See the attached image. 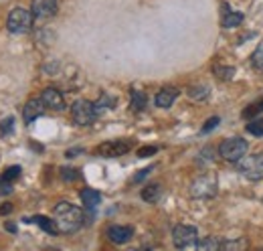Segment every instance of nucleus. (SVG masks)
Masks as SVG:
<instances>
[{
  "instance_id": "1",
  "label": "nucleus",
  "mask_w": 263,
  "mask_h": 251,
  "mask_svg": "<svg viewBox=\"0 0 263 251\" xmlns=\"http://www.w3.org/2000/svg\"><path fill=\"white\" fill-rule=\"evenodd\" d=\"M53 219L57 223V229H59V233H75V231H79L83 225H85V213L79 209V207H75V205H71V203H67V201H61L57 207H55V211H53Z\"/></svg>"
},
{
  "instance_id": "2",
  "label": "nucleus",
  "mask_w": 263,
  "mask_h": 251,
  "mask_svg": "<svg viewBox=\"0 0 263 251\" xmlns=\"http://www.w3.org/2000/svg\"><path fill=\"white\" fill-rule=\"evenodd\" d=\"M237 170L247 178V181H261L263 178V154L253 156H243L237 160Z\"/></svg>"
},
{
  "instance_id": "3",
  "label": "nucleus",
  "mask_w": 263,
  "mask_h": 251,
  "mask_svg": "<svg viewBox=\"0 0 263 251\" xmlns=\"http://www.w3.org/2000/svg\"><path fill=\"white\" fill-rule=\"evenodd\" d=\"M33 12L27 10V8H12L10 14H8V21H6V27L8 31L14 32V34H23V32H29L33 27Z\"/></svg>"
},
{
  "instance_id": "4",
  "label": "nucleus",
  "mask_w": 263,
  "mask_h": 251,
  "mask_svg": "<svg viewBox=\"0 0 263 251\" xmlns=\"http://www.w3.org/2000/svg\"><path fill=\"white\" fill-rule=\"evenodd\" d=\"M71 118L77 126H91L98 118L96 105L91 101H87V99H77L71 105Z\"/></svg>"
},
{
  "instance_id": "5",
  "label": "nucleus",
  "mask_w": 263,
  "mask_h": 251,
  "mask_svg": "<svg viewBox=\"0 0 263 251\" xmlns=\"http://www.w3.org/2000/svg\"><path fill=\"white\" fill-rule=\"evenodd\" d=\"M245 152H247V142L243 138H229L219 148V154L227 162H237L239 158L245 156Z\"/></svg>"
},
{
  "instance_id": "6",
  "label": "nucleus",
  "mask_w": 263,
  "mask_h": 251,
  "mask_svg": "<svg viewBox=\"0 0 263 251\" xmlns=\"http://www.w3.org/2000/svg\"><path fill=\"white\" fill-rule=\"evenodd\" d=\"M172 241L178 249H189L197 243V229L191 225H178L172 231Z\"/></svg>"
},
{
  "instance_id": "7",
  "label": "nucleus",
  "mask_w": 263,
  "mask_h": 251,
  "mask_svg": "<svg viewBox=\"0 0 263 251\" xmlns=\"http://www.w3.org/2000/svg\"><path fill=\"white\" fill-rule=\"evenodd\" d=\"M132 150V142L126 140H109V142H103L98 146V154L105 158H118L128 154Z\"/></svg>"
},
{
  "instance_id": "8",
  "label": "nucleus",
  "mask_w": 263,
  "mask_h": 251,
  "mask_svg": "<svg viewBox=\"0 0 263 251\" xmlns=\"http://www.w3.org/2000/svg\"><path fill=\"white\" fill-rule=\"evenodd\" d=\"M41 101H43V105L49 107V110H57V112L65 110L63 94H61L59 89H55V87H47V89L41 94Z\"/></svg>"
},
{
  "instance_id": "9",
  "label": "nucleus",
  "mask_w": 263,
  "mask_h": 251,
  "mask_svg": "<svg viewBox=\"0 0 263 251\" xmlns=\"http://www.w3.org/2000/svg\"><path fill=\"white\" fill-rule=\"evenodd\" d=\"M215 192H217V183H215L213 176H200L191 187L193 196H213Z\"/></svg>"
},
{
  "instance_id": "10",
  "label": "nucleus",
  "mask_w": 263,
  "mask_h": 251,
  "mask_svg": "<svg viewBox=\"0 0 263 251\" xmlns=\"http://www.w3.org/2000/svg\"><path fill=\"white\" fill-rule=\"evenodd\" d=\"M34 19H49L57 14V0H33L31 6Z\"/></svg>"
},
{
  "instance_id": "11",
  "label": "nucleus",
  "mask_w": 263,
  "mask_h": 251,
  "mask_svg": "<svg viewBox=\"0 0 263 251\" xmlns=\"http://www.w3.org/2000/svg\"><path fill=\"white\" fill-rule=\"evenodd\" d=\"M132 235H134V229H132V227H124V225H111V227L107 229V237H109V241L116 243V245L128 243L132 239Z\"/></svg>"
},
{
  "instance_id": "12",
  "label": "nucleus",
  "mask_w": 263,
  "mask_h": 251,
  "mask_svg": "<svg viewBox=\"0 0 263 251\" xmlns=\"http://www.w3.org/2000/svg\"><path fill=\"white\" fill-rule=\"evenodd\" d=\"M241 23H243V14L241 12H233L229 8V4L225 2L221 6V25L225 29H233V27H239Z\"/></svg>"
},
{
  "instance_id": "13",
  "label": "nucleus",
  "mask_w": 263,
  "mask_h": 251,
  "mask_svg": "<svg viewBox=\"0 0 263 251\" xmlns=\"http://www.w3.org/2000/svg\"><path fill=\"white\" fill-rule=\"evenodd\" d=\"M43 110H45V105H43L41 99H29V101L25 103V107H23V118H25V122H27V124L34 122V120L43 114Z\"/></svg>"
},
{
  "instance_id": "14",
  "label": "nucleus",
  "mask_w": 263,
  "mask_h": 251,
  "mask_svg": "<svg viewBox=\"0 0 263 251\" xmlns=\"http://www.w3.org/2000/svg\"><path fill=\"white\" fill-rule=\"evenodd\" d=\"M176 97H178V89H176V87H164V89H160V92L156 94L154 103H156L158 107H170Z\"/></svg>"
},
{
  "instance_id": "15",
  "label": "nucleus",
  "mask_w": 263,
  "mask_h": 251,
  "mask_svg": "<svg viewBox=\"0 0 263 251\" xmlns=\"http://www.w3.org/2000/svg\"><path fill=\"white\" fill-rule=\"evenodd\" d=\"M81 201H83V205L91 211V209H96L99 203H101V194H99L98 190H93V188H83L81 190Z\"/></svg>"
},
{
  "instance_id": "16",
  "label": "nucleus",
  "mask_w": 263,
  "mask_h": 251,
  "mask_svg": "<svg viewBox=\"0 0 263 251\" xmlns=\"http://www.w3.org/2000/svg\"><path fill=\"white\" fill-rule=\"evenodd\" d=\"M29 223H36V225H39L45 233H49V235H57V233H59L55 219H49V217H45V215H36V217H33Z\"/></svg>"
},
{
  "instance_id": "17",
  "label": "nucleus",
  "mask_w": 263,
  "mask_h": 251,
  "mask_svg": "<svg viewBox=\"0 0 263 251\" xmlns=\"http://www.w3.org/2000/svg\"><path fill=\"white\" fill-rule=\"evenodd\" d=\"M160 196H162V187L160 185H148L142 190V199L146 203H156Z\"/></svg>"
},
{
  "instance_id": "18",
  "label": "nucleus",
  "mask_w": 263,
  "mask_h": 251,
  "mask_svg": "<svg viewBox=\"0 0 263 251\" xmlns=\"http://www.w3.org/2000/svg\"><path fill=\"white\" fill-rule=\"evenodd\" d=\"M130 107L134 110V112H142V110L146 107V94H144V92H138V89H134V92H132Z\"/></svg>"
},
{
  "instance_id": "19",
  "label": "nucleus",
  "mask_w": 263,
  "mask_h": 251,
  "mask_svg": "<svg viewBox=\"0 0 263 251\" xmlns=\"http://www.w3.org/2000/svg\"><path fill=\"white\" fill-rule=\"evenodd\" d=\"M197 249L200 251H217L221 249V243L215 239V237H204L197 243Z\"/></svg>"
},
{
  "instance_id": "20",
  "label": "nucleus",
  "mask_w": 263,
  "mask_h": 251,
  "mask_svg": "<svg viewBox=\"0 0 263 251\" xmlns=\"http://www.w3.org/2000/svg\"><path fill=\"white\" fill-rule=\"evenodd\" d=\"M261 112H263V99H259V101H255V103H251V105H247L243 110V118L245 120H251V118H255Z\"/></svg>"
},
{
  "instance_id": "21",
  "label": "nucleus",
  "mask_w": 263,
  "mask_h": 251,
  "mask_svg": "<svg viewBox=\"0 0 263 251\" xmlns=\"http://www.w3.org/2000/svg\"><path fill=\"white\" fill-rule=\"evenodd\" d=\"M189 97H191V99H197V101L206 99V97H209V87H206V85H195V87L189 89Z\"/></svg>"
},
{
  "instance_id": "22",
  "label": "nucleus",
  "mask_w": 263,
  "mask_h": 251,
  "mask_svg": "<svg viewBox=\"0 0 263 251\" xmlns=\"http://www.w3.org/2000/svg\"><path fill=\"white\" fill-rule=\"evenodd\" d=\"M247 132L253 136H263V118H251V122L247 124Z\"/></svg>"
},
{
  "instance_id": "23",
  "label": "nucleus",
  "mask_w": 263,
  "mask_h": 251,
  "mask_svg": "<svg viewBox=\"0 0 263 251\" xmlns=\"http://www.w3.org/2000/svg\"><path fill=\"white\" fill-rule=\"evenodd\" d=\"M114 103H116V101H114V99H111L109 95H105V94H103V95H101V97H99V101H96L93 105H96V112H98V116H99L101 112H105V110H107V107H111Z\"/></svg>"
},
{
  "instance_id": "24",
  "label": "nucleus",
  "mask_w": 263,
  "mask_h": 251,
  "mask_svg": "<svg viewBox=\"0 0 263 251\" xmlns=\"http://www.w3.org/2000/svg\"><path fill=\"white\" fill-rule=\"evenodd\" d=\"M213 71H215V75H217L219 79H225V81L233 79V75H235V69H233V67H221V65H217Z\"/></svg>"
},
{
  "instance_id": "25",
  "label": "nucleus",
  "mask_w": 263,
  "mask_h": 251,
  "mask_svg": "<svg viewBox=\"0 0 263 251\" xmlns=\"http://www.w3.org/2000/svg\"><path fill=\"white\" fill-rule=\"evenodd\" d=\"M6 181H10V183H14L18 176H21V166H8L6 170H4V174H2Z\"/></svg>"
},
{
  "instance_id": "26",
  "label": "nucleus",
  "mask_w": 263,
  "mask_h": 251,
  "mask_svg": "<svg viewBox=\"0 0 263 251\" xmlns=\"http://www.w3.org/2000/svg\"><path fill=\"white\" fill-rule=\"evenodd\" d=\"M251 63H253V67H255V69H263V45L255 51V53H253Z\"/></svg>"
},
{
  "instance_id": "27",
  "label": "nucleus",
  "mask_w": 263,
  "mask_h": 251,
  "mask_svg": "<svg viewBox=\"0 0 263 251\" xmlns=\"http://www.w3.org/2000/svg\"><path fill=\"white\" fill-rule=\"evenodd\" d=\"M79 174H77V170L75 168H61V178L65 181V183H71V181H75Z\"/></svg>"
},
{
  "instance_id": "28",
  "label": "nucleus",
  "mask_w": 263,
  "mask_h": 251,
  "mask_svg": "<svg viewBox=\"0 0 263 251\" xmlns=\"http://www.w3.org/2000/svg\"><path fill=\"white\" fill-rule=\"evenodd\" d=\"M12 124H14V120H12V118H6V120H2V122H0V134H2V136H6V134H12Z\"/></svg>"
},
{
  "instance_id": "29",
  "label": "nucleus",
  "mask_w": 263,
  "mask_h": 251,
  "mask_svg": "<svg viewBox=\"0 0 263 251\" xmlns=\"http://www.w3.org/2000/svg\"><path fill=\"white\" fill-rule=\"evenodd\" d=\"M156 152H158V148H156V146H142V148L138 150V156L148 158V156H154Z\"/></svg>"
},
{
  "instance_id": "30",
  "label": "nucleus",
  "mask_w": 263,
  "mask_h": 251,
  "mask_svg": "<svg viewBox=\"0 0 263 251\" xmlns=\"http://www.w3.org/2000/svg\"><path fill=\"white\" fill-rule=\"evenodd\" d=\"M219 122H221V120H219L217 116H215V118H211V120H206V124L202 126V130H200V132H202V134H206V132H211V130H215V128L219 126Z\"/></svg>"
},
{
  "instance_id": "31",
  "label": "nucleus",
  "mask_w": 263,
  "mask_h": 251,
  "mask_svg": "<svg viewBox=\"0 0 263 251\" xmlns=\"http://www.w3.org/2000/svg\"><path fill=\"white\" fill-rule=\"evenodd\" d=\"M8 192H12V183L0 176V194H8Z\"/></svg>"
},
{
  "instance_id": "32",
  "label": "nucleus",
  "mask_w": 263,
  "mask_h": 251,
  "mask_svg": "<svg viewBox=\"0 0 263 251\" xmlns=\"http://www.w3.org/2000/svg\"><path fill=\"white\" fill-rule=\"evenodd\" d=\"M152 168H154V166H148V168H144V170H140V172H138V174H136V176H134L132 181H134V183H140L142 178H146V176H148V174L152 172Z\"/></svg>"
},
{
  "instance_id": "33",
  "label": "nucleus",
  "mask_w": 263,
  "mask_h": 251,
  "mask_svg": "<svg viewBox=\"0 0 263 251\" xmlns=\"http://www.w3.org/2000/svg\"><path fill=\"white\" fill-rule=\"evenodd\" d=\"M10 211H12V205H10V203H4V205L0 207V215H8Z\"/></svg>"
},
{
  "instance_id": "34",
  "label": "nucleus",
  "mask_w": 263,
  "mask_h": 251,
  "mask_svg": "<svg viewBox=\"0 0 263 251\" xmlns=\"http://www.w3.org/2000/svg\"><path fill=\"white\" fill-rule=\"evenodd\" d=\"M81 152H83V148H73V150H67L65 156L73 158V156H77V154H81Z\"/></svg>"
},
{
  "instance_id": "35",
  "label": "nucleus",
  "mask_w": 263,
  "mask_h": 251,
  "mask_svg": "<svg viewBox=\"0 0 263 251\" xmlns=\"http://www.w3.org/2000/svg\"><path fill=\"white\" fill-rule=\"evenodd\" d=\"M4 229H8L10 233H14V231H16V227H14L12 223H6V225H4Z\"/></svg>"
}]
</instances>
